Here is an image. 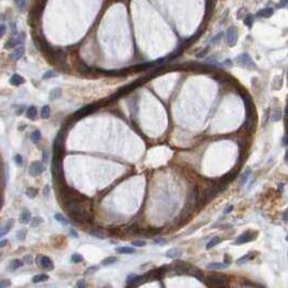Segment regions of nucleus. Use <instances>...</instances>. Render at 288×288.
I'll use <instances>...</instances> for the list:
<instances>
[{"instance_id": "nucleus-8", "label": "nucleus", "mask_w": 288, "mask_h": 288, "mask_svg": "<svg viewBox=\"0 0 288 288\" xmlns=\"http://www.w3.org/2000/svg\"><path fill=\"white\" fill-rule=\"evenodd\" d=\"M46 170V166L41 161H33L29 166V175L33 177L40 175Z\"/></svg>"}, {"instance_id": "nucleus-5", "label": "nucleus", "mask_w": 288, "mask_h": 288, "mask_svg": "<svg viewBox=\"0 0 288 288\" xmlns=\"http://www.w3.org/2000/svg\"><path fill=\"white\" fill-rule=\"evenodd\" d=\"M98 106H99L98 104H91V105H87V106H85V107H81L80 110H78L77 112L74 114L75 119L82 118V117H85V116L93 113V112L98 108Z\"/></svg>"}, {"instance_id": "nucleus-1", "label": "nucleus", "mask_w": 288, "mask_h": 288, "mask_svg": "<svg viewBox=\"0 0 288 288\" xmlns=\"http://www.w3.org/2000/svg\"><path fill=\"white\" fill-rule=\"evenodd\" d=\"M149 77H146V78H141V79H139V80H137V81H134V82H132V83H129V85H127V86H125V87H122V88H120V89H118V91L115 93V94H113L112 96H110V99L112 100H117L118 98H120V96H124V95H126V94H128L129 92H131L132 90H134L137 87H139L140 85H142L143 82H145V80L147 79Z\"/></svg>"}, {"instance_id": "nucleus-47", "label": "nucleus", "mask_w": 288, "mask_h": 288, "mask_svg": "<svg viewBox=\"0 0 288 288\" xmlns=\"http://www.w3.org/2000/svg\"><path fill=\"white\" fill-rule=\"evenodd\" d=\"M286 6H287V0H281L277 4V8H285Z\"/></svg>"}, {"instance_id": "nucleus-11", "label": "nucleus", "mask_w": 288, "mask_h": 288, "mask_svg": "<svg viewBox=\"0 0 288 288\" xmlns=\"http://www.w3.org/2000/svg\"><path fill=\"white\" fill-rule=\"evenodd\" d=\"M23 35L21 36H16V37H12L11 39H9L8 40V42L6 43V49H9V48H14L16 47L18 45H20V43H22L23 42Z\"/></svg>"}, {"instance_id": "nucleus-48", "label": "nucleus", "mask_w": 288, "mask_h": 288, "mask_svg": "<svg viewBox=\"0 0 288 288\" xmlns=\"http://www.w3.org/2000/svg\"><path fill=\"white\" fill-rule=\"evenodd\" d=\"M76 286H77V287H86L87 284L85 283V281H83V279H80V281H78V282H77Z\"/></svg>"}, {"instance_id": "nucleus-39", "label": "nucleus", "mask_w": 288, "mask_h": 288, "mask_svg": "<svg viewBox=\"0 0 288 288\" xmlns=\"http://www.w3.org/2000/svg\"><path fill=\"white\" fill-rule=\"evenodd\" d=\"M14 2H15V4L18 6V9L23 10L24 7H25V2H26V0H14Z\"/></svg>"}, {"instance_id": "nucleus-37", "label": "nucleus", "mask_w": 288, "mask_h": 288, "mask_svg": "<svg viewBox=\"0 0 288 288\" xmlns=\"http://www.w3.org/2000/svg\"><path fill=\"white\" fill-rule=\"evenodd\" d=\"M71 261L74 262V263H79V262H81L83 260V258L81 257L80 255H78V253H74V255L71 256Z\"/></svg>"}, {"instance_id": "nucleus-16", "label": "nucleus", "mask_w": 288, "mask_h": 288, "mask_svg": "<svg viewBox=\"0 0 288 288\" xmlns=\"http://www.w3.org/2000/svg\"><path fill=\"white\" fill-rule=\"evenodd\" d=\"M182 256V251L179 248H172V249H169L166 253V257L170 259H175L179 258Z\"/></svg>"}, {"instance_id": "nucleus-15", "label": "nucleus", "mask_w": 288, "mask_h": 288, "mask_svg": "<svg viewBox=\"0 0 288 288\" xmlns=\"http://www.w3.org/2000/svg\"><path fill=\"white\" fill-rule=\"evenodd\" d=\"M274 13V9H272V8H264V9L260 10V11H258V13H257V16H259V18H270V16H272Z\"/></svg>"}, {"instance_id": "nucleus-57", "label": "nucleus", "mask_w": 288, "mask_h": 288, "mask_svg": "<svg viewBox=\"0 0 288 288\" xmlns=\"http://www.w3.org/2000/svg\"><path fill=\"white\" fill-rule=\"evenodd\" d=\"M283 145H287V136H284V138H283Z\"/></svg>"}, {"instance_id": "nucleus-41", "label": "nucleus", "mask_w": 288, "mask_h": 288, "mask_svg": "<svg viewBox=\"0 0 288 288\" xmlns=\"http://www.w3.org/2000/svg\"><path fill=\"white\" fill-rule=\"evenodd\" d=\"M11 286V282L9 279H2L0 281V288H4V287H9Z\"/></svg>"}, {"instance_id": "nucleus-19", "label": "nucleus", "mask_w": 288, "mask_h": 288, "mask_svg": "<svg viewBox=\"0 0 288 288\" xmlns=\"http://www.w3.org/2000/svg\"><path fill=\"white\" fill-rule=\"evenodd\" d=\"M208 269H211V270H223V269H226L228 267V264H224V263H220V262H212V263H209L207 265Z\"/></svg>"}, {"instance_id": "nucleus-43", "label": "nucleus", "mask_w": 288, "mask_h": 288, "mask_svg": "<svg viewBox=\"0 0 288 288\" xmlns=\"http://www.w3.org/2000/svg\"><path fill=\"white\" fill-rule=\"evenodd\" d=\"M222 36H223V33H219L217 36H214V38L211 39V43H214V42H217L218 40H220V39L222 38Z\"/></svg>"}, {"instance_id": "nucleus-17", "label": "nucleus", "mask_w": 288, "mask_h": 288, "mask_svg": "<svg viewBox=\"0 0 288 288\" xmlns=\"http://www.w3.org/2000/svg\"><path fill=\"white\" fill-rule=\"evenodd\" d=\"M24 82H25L24 78L18 74H14L11 78H10V83H11L12 86H21V85H23Z\"/></svg>"}, {"instance_id": "nucleus-2", "label": "nucleus", "mask_w": 288, "mask_h": 288, "mask_svg": "<svg viewBox=\"0 0 288 288\" xmlns=\"http://www.w3.org/2000/svg\"><path fill=\"white\" fill-rule=\"evenodd\" d=\"M69 214L71 219H74L75 221H77L79 223L89 222L91 220L89 210H86V209H78V210L69 211Z\"/></svg>"}, {"instance_id": "nucleus-61", "label": "nucleus", "mask_w": 288, "mask_h": 288, "mask_svg": "<svg viewBox=\"0 0 288 288\" xmlns=\"http://www.w3.org/2000/svg\"><path fill=\"white\" fill-rule=\"evenodd\" d=\"M0 208H1V199H0Z\"/></svg>"}, {"instance_id": "nucleus-45", "label": "nucleus", "mask_w": 288, "mask_h": 288, "mask_svg": "<svg viewBox=\"0 0 288 288\" xmlns=\"http://www.w3.org/2000/svg\"><path fill=\"white\" fill-rule=\"evenodd\" d=\"M24 261L26 262V263H28V264H32L33 263V258H32V256L27 255L24 257Z\"/></svg>"}, {"instance_id": "nucleus-42", "label": "nucleus", "mask_w": 288, "mask_h": 288, "mask_svg": "<svg viewBox=\"0 0 288 288\" xmlns=\"http://www.w3.org/2000/svg\"><path fill=\"white\" fill-rule=\"evenodd\" d=\"M146 243L143 241H133L132 242V246H137V247H143L145 246Z\"/></svg>"}, {"instance_id": "nucleus-24", "label": "nucleus", "mask_w": 288, "mask_h": 288, "mask_svg": "<svg viewBox=\"0 0 288 288\" xmlns=\"http://www.w3.org/2000/svg\"><path fill=\"white\" fill-rule=\"evenodd\" d=\"M253 258V255H251V253H247V255L243 256L242 258H239L236 261V263L237 264H244V263H246V262H248L249 260H251V259Z\"/></svg>"}, {"instance_id": "nucleus-4", "label": "nucleus", "mask_w": 288, "mask_h": 288, "mask_svg": "<svg viewBox=\"0 0 288 288\" xmlns=\"http://www.w3.org/2000/svg\"><path fill=\"white\" fill-rule=\"evenodd\" d=\"M238 39V30L235 26H230L226 30V42L229 43V46L233 47V46L237 42Z\"/></svg>"}, {"instance_id": "nucleus-27", "label": "nucleus", "mask_w": 288, "mask_h": 288, "mask_svg": "<svg viewBox=\"0 0 288 288\" xmlns=\"http://www.w3.org/2000/svg\"><path fill=\"white\" fill-rule=\"evenodd\" d=\"M38 194V190L37 189H34V187H28L26 190V196L29 197V198H35L36 196Z\"/></svg>"}, {"instance_id": "nucleus-23", "label": "nucleus", "mask_w": 288, "mask_h": 288, "mask_svg": "<svg viewBox=\"0 0 288 288\" xmlns=\"http://www.w3.org/2000/svg\"><path fill=\"white\" fill-rule=\"evenodd\" d=\"M26 116L29 119H35L37 116V108L35 106H29L26 110Z\"/></svg>"}, {"instance_id": "nucleus-50", "label": "nucleus", "mask_w": 288, "mask_h": 288, "mask_svg": "<svg viewBox=\"0 0 288 288\" xmlns=\"http://www.w3.org/2000/svg\"><path fill=\"white\" fill-rule=\"evenodd\" d=\"M42 159H43L45 163L48 161V151H43V153H42Z\"/></svg>"}, {"instance_id": "nucleus-46", "label": "nucleus", "mask_w": 288, "mask_h": 288, "mask_svg": "<svg viewBox=\"0 0 288 288\" xmlns=\"http://www.w3.org/2000/svg\"><path fill=\"white\" fill-rule=\"evenodd\" d=\"M6 30H7V27L6 25H3V24H0V37H2L4 34H6Z\"/></svg>"}, {"instance_id": "nucleus-6", "label": "nucleus", "mask_w": 288, "mask_h": 288, "mask_svg": "<svg viewBox=\"0 0 288 288\" xmlns=\"http://www.w3.org/2000/svg\"><path fill=\"white\" fill-rule=\"evenodd\" d=\"M36 261H37V264L41 267V269H43V270H47V271L53 270L54 267L53 262L47 256H39V257H37V260Z\"/></svg>"}, {"instance_id": "nucleus-14", "label": "nucleus", "mask_w": 288, "mask_h": 288, "mask_svg": "<svg viewBox=\"0 0 288 288\" xmlns=\"http://www.w3.org/2000/svg\"><path fill=\"white\" fill-rule=\"evenodd\" d=\"M18 220H20V222L23 223V224H27V223H29L30 220H32L30 212L28 210H23L21 212V214H20V218H18Z\"/></svg>"}, {"instance_id": "nucleus-9", "label": "nucleus", "mask_w": 288, "mask_h": 288, "mask_svg": "<svg viewBox=\"0 0 288 288\" xmlns=\"http://www.w3.org/2000/svg\"><path fill=\"white\" fill-rule=\"evenodd\" d=\"M256 236H257V233L251 231H247L244 232L243 234L239 235L235 242V244H245V243H249V242H253V239H256Z\"/></svg>"}, {"instance_id": "nucleus-34", "label": "nucleus", "mask_w": 288, "mask_h": 288, "mask_svg": "<svg viewBox=\"0 0 288 288\" xmlns=\"http://www.w3.org/2000/svg\"><path fill=\"white\" fill-rule=\"evenodd\" d=\"M57 73H55V71H48L47 73H45V74H43V76H42V79H49V78L57 77Z\"/></svg>"}, {"instance_id": "nucleus-18", "label": "nucleus", "mask_w": 288, "mask_h": 288, "mask_svg": "<svg viewBox=\"0 0 288 288\" xmlns=\"http://www.w3.org/2000/svg\"><path fill=\"white\" fill-rule=\"evenodd\" d=\"M24 52H25L24 47H18V49H15L14 52L11 54V59L13 60V61H18V60H20L24 55Z\"/></svg>"}, {"instance_id": "nucleus-55", "label": "nucleus", "mask_w": 288, "mask_h": 288, "mask_svg": "<svg viewBox=\"0 0 288 288\" xmlns=\"http://www.w3.org/2000/svg\"><path fill=\"white\" fill-rule=\"evenodd\" d=\"M232 210H233V206H228V207L225 208V210H224V214H229V212H231Z\"/></svg>"}, {"instance_id": "nucleus-51", "label": "nucleus", "mask_w": 288, "mask_h": 288, "mask_svg": "<svg viewBox=\"0 0 288 288\" xmlns=\"http://www.w3.org/2000/svg\"><path fill=\"white\" fill-rule=\"evenodd\" d=\"M245 11V9L244 8H241V10H239V12L237 13V18H244L245 15H243V12Z\"/></svg>"}, {"instance_id": "nucleus-21", "label": "nucleus", "mask_w": 288, "mask_h": 288, "mask_svg": "<svg viewBox=\"0 0 288 288\" xmlns=\"http://www.w3.org/2000/svg\"><path fill=\"white\" fill-rule=\"evenodd\" d=\"M49 279V276L47 274H38V275H35V276L32 278V282L37 284V283H41V282H46Z\"/></svg>"}, {"instance_id": "nucleus-54", "label": "nucleus", "mask_w": 288, "mask_h": 288, "mask_svg": "<svg viewBox=\"0 0 288 288\" xmlns=\"http://www.w3.org/2000/svg\"><path fill=\"white\" fill-rule=\"evenodd\" d=\"M49 192H50V187H49V185H47V186L45 187V190H43V194H45V196L49 195Z\"/></svg>"}, {"instance_id": "nucleus-3", "label": "nucleus", "mask_w": 288, "mask_h": 288, "mask_svg": "<svg viewBox=\"0 0 288 288\" xmlns=\"http://www.w3.org/2000/svg\"><path fill=\"white\" fill-rule=\"evenodd\" d=\"M228 278L223 274H214L207 277V285L211 287H225Z\"/></svg>"}, {"instance_id": "nucleus-33", "label": "nucleus", "mask_w": 288, "mask_h": 288, "mask_svg": "<svg viewBox=\"0 0 288 288\" xmlns=\"http://www.w3.org/2000/svg\"><path fill=\"white\" fill-rule=\"evenodd\" d=\"M250 173H251V170L247 169V171H245V172L242 175V177H241V184L242 185H244L245 183H246V181L248 180V177H249Z\"/></svg>"}, {"instance_id": "nucleus-12", "label": "nucleus", "mask_w": 288, "mask_h": 288, "mask_svg": "<svg viewBox=\"0 0 288 288\" xmlns=\"http://www.w3.org/2000/svg\"><path fill=\"white\" fill-rule=\"evenodd\" d=\"M13 224H14V220L11 219V220H9V221H8V222L4 224V225H3V228H1V229H0V238L3 237L4 235H7L8 233H9V231L12 229Z\"/></svg>"}, {"instance_id": "nucleus-36", "label": "nucleus", "mask_w": 288, "mask_h": 288, "mask_svg": "<svg viewBox=\"0 0 288 288\" xmlns=\"http://www.w3.org/2000/svg\"><path fill=\"white\" fill-rule=\"evenodd\" d=\"M90 234L96 238H100V239H104L105 238V234L100 231H90Z\"/></svg>"}, {"instance_id": "nucleus-32", "label": "nucleus", "mask_w": 288, "mask_h": 288, "mask_svg": "<svg viewBox=\"0 0 288 288\" xmlns=\"http://www.w3.org/2000/svg\"><path fill=\"white\" fill-rule=\"evenodd\" d=\"M60 96H61V89H60V88L53 89L50 92V99H51V100H55V99L60 98Z\"/></svg>"}, {"instance_id": "nucleus-56", "label": "nucleus", "mask_w": 288, "mask_h": 288, "mask_svg": "<svg viewBox=\"0 0 288 288\" xmlns=\"http://www.w3.org/2000/svg\"><path fill=\"white\" fill-rule=\"evenodd\" d=\"M7 244H8V241H7V239H4V241H0V248H3Z\"/></svg>"}, {"instance_id": "nucleus-44", "label": "nucleus", "mask_w": 288, "mask_h": 288, "mask_svg": "<svg viewBox=\"0 0 288 288\" xmlns=\"http://www.w3.org/2000/svg\"><path fill=\"white\" fill-rule=\"evenodd\" d=\"M98 270H99V267H90L87 269L86 272L87 273H94V272H96Z\"/></svg>"}, {"instance_id": "nucleus-13", "label": "nucleus", "mask_w": 288, "mask_h": 288, "mask_svg": "<svg viewBox=\"0 0 288 288\" xmlns=\"http://www.w3.org/2000/svg\"><path fill=\"white\" fill-rule=\"evenodd\" d=\"M22 265H23V261H22V260H20V259H14V260H12V261L9 263V265H8V270L11 271V272H14V271H16L18 269H20Z\"/></svg>"}, {"instance_id": "nucleus-40", "label": "nucleus", "mask_w": 288, "mask_h": 288, "mask_svg": "<svg viewBox=\"0 0 288 288\" xmlns=\"http://www.w3.org/2000/svg\"><path fill=\"white\" fill-rule=\"evenodd\" d=\"M14 161H15V164H16L18 166H21L22 164H23V157H22L20 154H16L14 156Z\"/></svg>"}, {"instance_id": "nucleus-59", "label": "nucleus", "mask_w": 288, "mask_h": 288, "mask_svg": "<svg viewBox=\"0 0 288 288\" xmlns=\"http://www.w3.org/2000/svg\"><path fill=\"white\" fill-rule=\"evenodd\" d=\"M69 232H71V235H74V237H75V238H77V237H78L77 233H76V232H75L74 230H71V231H69Z\"/></svg>"}, {"instance_id": "nucleus-49", "label": "nucleus", "mask_w": 288, "mask_h": 288, "mask_svg": "<svg viewBox=\"0 0 288 288\" xmlns=\"http://www.w3.org/2000/svg\"><path fill=\"white\" fill-rule=\"evenodd\" d=\"M154 242H155V243H156V244H159V245H165V244L167 243V242L165 241L164 238H156V239H155Z\"/></svg>"}, {"instance_id": "nucleus-29", "label": "nucleus", "mask_w": 288, "mask_h": 288, "mask_svg": "<svg viewBox=\"0 0 288 288\" xmlns=\"http://www.w3.org/2000/svg\"><path fill=\"white\" fill-rule=\"evenodd\" d=\"M221 242V239H220L219 237H214L211 238L210 241L208 242L207 244V249H210V248H212V247H214L216 245H218V244Z\"/></svg>"}, {"instance_id": "nucleus-38", "label": "nucleus", "mask_w": 288, "mask_h": 288, "mask_svg": "<svg viewBox=\"0 0 288 288\" xmlns=\"http://www.w3.org/2000/svg\"><path fill=\"white\" fill-rule=\"evenodd\" d=\"M208 51H209V47L205 48L204 50H202V51H200V52H199V53L196 54V57H198V59H202V57H206V54L208 53Z\"/></svg>"}, {"instance_id": "nucleus-20", "label": "nucleus", "mask_w": 288, "mask_h": 288, "mask_svg": "<svg viewBox=\"0 0 288 288\" xmlns=\"http://www.w3.org/2000/svg\"><path fill=\"white\" fill-rule=\"evenodd\" d=\"M29 139L33 143H38L39 141H40V139H41V132H40L39 130H34L33 132L30 133Z\"/></svg>"}, {"instance_id": "nucleus-7", "label": "nucleus", "mask_w": 288, "mask_h": 288, "mask_svg": "<svg viewBox=\"0 0 288 288\" xmlns=\"http://www.w3.org/2000/svg\"><path fill=\"white\" fill-rule=\"evenodd\" d=\"M236 62H237L239 65L244 66V67H248V69H255L256 67V65L253 64L250 55L247 53H243V54H241L239 57H236Z\"/></svg>"}, {"instance_id": "nucleus-53", "label": "nucleus", "mask_w": 288, "mask_h": 288, "mask_svg": "<svg viewBox=\"0 0 288 288\" xmlns=\"http://www.w3.org/2000/svg\"><path fill=\"white\" fill-rule=\"evenodd\" d=\"M243 286H244V287H253V286H255V284H251V283L247 282V281H246V282L243 284Z\"/></svg>"}, {"instance_id": "nucleus-31", "label": "nucleus", "mask_w": 288, "mask_h": 288, "mask_svg": "<svg viewBox=\"0 0 288 288\" xmlns=\"http://www.w3.org/2000/svg\"><path fill=\"white\" fill-rule=\"evenodd\" d=\"M117 261V258L116 257H107V258H105L102 261V264L103 265H110V264H113V263H115V262Z\"/></svg>"}, {"instance_id": "nucleus-28", "label": "nucleus", "mask_w": 288, "mask_h": 288, "mask_svg": "<svg viewBox=\"0 0 288 288\" xmlns=\"http://www.w3.org/2000/svg\"><path fill=\"white\" fill-rule=\"evenodd\" d=\"M41 117L43 119H47L50 117V106L49 105H45L41 108Z\"/></svg>"}, {"instance_id": "nucleus-26", "label": "nucleus", "mask_w": 288, "mask_h": 288, "mask_svg": "<svg viewBox=\"0 0 288 288\" xmlns=\"http://www.w3.org/2000/svg\"><path fill=\"white\" fill-rule=\"evenodd\" d=\"M244 23H245V25L248 27H251V25H253V20H255V18H253V14H245V16H244Z\"/></svg>"}, {"instance_id": "nucleus-52", "label": "nucleus", "mask_w": 288, "mask_h": 288, "mask_svg": "<svg viewBox=\"0 0 288 288\" xmlns=\"http://www.w3.org/2000/svg\"><path fill=\"white\" fill-rule=\"evenodd\" d=\"M134 276H136V274H130V275H129V276L127 277V285L131 282V281H132V279H133Z\"/></svg>"}, {"instance_id": "nucleus-22", "label": "nucleus", "mask_w": 288, "mask_h": 288, "mask_svg": "<svg viewBox=\"0 0 288 288\" xmlns=\"http://www.w3.org/2000/svg\"><path fill=\"white\" fill-rule=\"evenodd\" d=\"M116 253H126V255H129V253H136V250L131 247H117L116 248Z\"/></svg>"}, {"instance_id": "nucleus-58", "label": "nucleus", "mask_w": 288, "mask_h": 288, "mask_svg": "<svg viewBox=\"0 0 288 288\" xmlns=\"http://www.w3.org/2000/svg\"><path fill=\"white\" fill-rule=\"evenodd\" d=\"M20 108H18V110H16V114L18 115H20V114H22V112H23V110H24V106H18Z\"/></svg>"}, {"instance_id": "nucleus-35", "label": "nucleus", "mask_w": 288, "mask_h": 288, "mask_svg": "<svg viewBox=\"0 0 288 288\" xmlns=\"http://www.w3.org/2000/svg\"><path fill=\"white\" fill-rule=\"evenodd\" d=\"M43 222V219L42 218H40V217H36V218H34L33 220H32V222H30V225L33 226H38L39 224H41V223Z\"/></svg>"}, {"instance_id": "nucleus-60", "label": "nucleus", "mask_w": 288, "mask_h": 288, "mask_svg": "<svg viewBox=\"0 0 288 288\" xmlns=\"http://www.w3.org/2000/svg\"><path fill=\"white\" fill-rule=\"evenodd\" d=\"M284 221L287 222V212H284Z\"/></svg>"}, {"instance_id": "nucleus-10", "label": "nucleus", "mask_w": 288, "mask_h": 288, "mask_svg": "<svg viewBox=\"0 0 288 288\" xmlns=\"http://www.w3.org/2000/svg\"><path fill=\"white\" fill-rule=\"evenodd\" d=\"M190 267V264L186 263V262H182V261H177L175 262L173 264V269H175V272L178 273H187V270Z\"/></svg>"}, {"instance_id": "nucleus-30", "label": "nucleus", "mask_w": 288, "mask_h": 288, "mask_svg": "<svg viewBox=\"0 0 288 288\" xmlns=\"http://www.w3.org/2000/svg\"><path fill=\"white\" fill-rule=\"evenodd\" d=\"M54 218H55V220H57V222H60L62 225H67L69 224V222H67V220L65 219V218L63 217L61 214H54Z\"/></svg>"}, {"instance_id": "nucleus-25", "label": "nucleus", "mask_w": 288, "mask_h": 288, "mask_svg": "<svg viewBox=\"0 0 288 288\" xmlns=\"http://www.w3.org/2000/svg\"><path fill=\"white\" fill-rule=\"evenodd\" d=\"M16 239L20 242H23L25 238H26V235H27V231L25 229H22V230H18V232H16Z\"/></svg>"}]
</instances>
